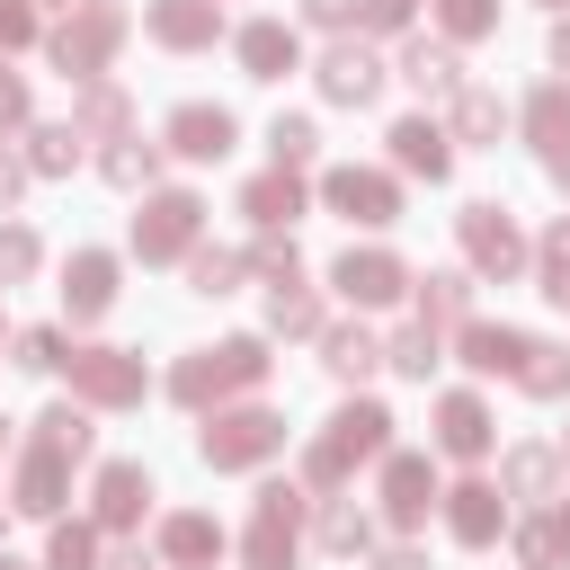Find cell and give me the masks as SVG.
<instances>
[{
  "mask_svg": "<svg viewBox=\"0 0 570 570\" xmlns=\"http://www.w3.org/2000/svg\"><path fill=\"white\" fill-rule=\"evenodd\" d=\"M276 445H285V419L276 410H214V428H205V463L214 472H249Z\"/></svg>",
  "mask_w": 570,
  "mask_h": 570,
  "instance_id": "obj_5",
  "label": "cell"
},
{
  "mask_svg": "<svg viewBox=\"0 0 570 570\" xmlns=\"http://www.w3.org/2000/svg\"><path fill=\"white\" fill-rule=\"evenodd\" d=\"M240 214H249L258 232L294 223V214H303V178H294V169H267V178H249V187H240Z\"/></svg>",
  "mask_w": 570,
  "mask_h": 570,
  "instance_id": "obj_22",
  "label": "cell"
},
{
  "mask_svg": "<svg viewBox=\"0 0 570 570\" xmlns=\"http://www.w3.org/2000/svg\"><path fill=\"white\" fill-rule=\"evenodd\" d=\"M107 570H151V561H142V552H116V561H107Z\"/></svg>",
  "mask_w": 570,
  "mask_h": 570,
  "instance_id": "obj_54",
  "label": "cell"
},
{
  "mask_svg": "<svg viewBox=\"0 0 570 570\" xmlns=\"http://www.w3.org/2000/svg\"><path fill=\"white\" fill-rule=\"evenodd\" d=\"M321 365L347 374V383H365L383 365V347H374V330H321Z\"/></svg>",
  "mask_w": 570,
  "mask_h": 570,
  "instance_id": "obj_27",
  "label": "cell"
},
{
  "mask_svg": "<svg viewBox=\"0 0 570 570\" xmlns=\"http://www.w3.org/2000/svg\"><path fill=\"white\" fill-rule=\"evenodd\" d=\"M80 454H89V419H80L71 401H53V410L36 419V436H27V463H18V490H9V499H18L27 517H53V508H62V472H71Z\"/></svg>",
  "mask_w": 570,
  "mask_h": 570,
  "instance_id": "obj_1",
  "label": "cell"
},
{
  "mask_svg": "<svg viewBox=\"0 0 570 570\" xmlns=\"http://www.w3.org/2000/svg\"><path fill=\"white\" fill-rule=\"evenodd\" d=\"M365 543H374V517L347 508V499H330L321 508V552H365Z\"/></svg>",
  "mask_w": 570,
  "mask_h": 570,
  "instance_id": "obj_31",
  "label": "cell"
},
{
  "mask_svg": "<svg viewBox=\"0 0 570 570\" xmlns=\"http://www.w3.org/2000/svg\"><path fill=\"white\" fill-rule=\"evenodd\" d=\"M401 80H410L419 98H454V89H463V80H454V53H445V45H428V36H410V45H401Z\"/></svg>",
  "mask_w": 570,
  "mask_h": 570,
  "instance_id": "obj_24",
  "label": "cell"
},
{
  "mask_svg": "<svg viewBox=\"0 0 570 570\" xmlns=\"http://www.w3.org/2000/svg\"><path fill=\"white\" fill-rule=\"evenodd\" d=\"M249 267H258L267 285H294V276H303V258H294V240H276V232H267V240L249 249Z\"/></svg>",
  "mask_w": 570,
  "mask_h": 570,
  "instance_id": "obj_44",
  "label": "cell"
},
{
  "mask_svg": "<svg viewBox=\"0 0 570 570\" xmlns=\"http://www.w3.org/2000/svg\"><path fill=\"white\" fill-rule=\"evenodd\" d=\"M36 36V9L27 0H0V45H27Z\"/></svg>",
  "mask_w": 570,
  "mask_h": 570,
  "instance_id": "obj_47",
  "label": "cell"
},
{
  "mask_svg": "<svg viewBox=\"0 0 570 570\" xmlns=\"http://www.w3.org/2000/svg\"><path fill=\"white\" fill-rule=\"evenodd\" d=\"M62 9H71V0H62ZM80 9H89V0H80Z\"/></svg>",
  "mask_w": 570,
  "mask_h": 570,
  "instance_id": "obj_57",
  "label": "cell"
},
{
  "mask_svg": "<svg viewBox=\"0 0 570 570\" xmlns=\"http://www.w3.org/2000/svg\"><path fill=\"white\" fill-rule=\"evenodd\" d=\"M18 178H27V169H18V160H9V151H0V205H9V196H18Z\"/></svg>",
  "mask_w": 570,
  "mask_h": 570,
  "instance_id": "obj_52",
  "label": "cell"
},
{
  "mask_svg": "<svg viewBox=\"0 0 570 570\" xmlns=\"http://www.w3.org/2000/svg\"><path fill=\"white\" fill-rule=\"evenodd\" d=\"M62 303H71V321H98V312L116 303V258H107V249H80V258L62 267Z\"/></svg>",
  "mask_w": 570,
  "mask_h": 570,
  "instance_id": "obj_15",
  "label": "cell"
},
{
  "mask_svg": "<svg viewBox=\"0 0 570 570\" xmlns=\"http://www.w3.org/2000/svg\"><path fill=\"white\" fill-rule=\"evenodd\" d=\"M499 125H508V107L490 89H454V134L463 142H499Z\"/></svg>",
  "mask_w": 570,
  "mask_h": 570,
  "instance_id": "obj_29",
  "label": "cell"
},
{
  "mask_svg": "<svg viewBox=\"0 0 570 570\" xmlns=\"http://www.w3.org/2000/svg\"><path fill=\"white\" fill-rule=\"evenodd\" d=\"M267 321H276V330H285V338H312V330H321V303H312V294H303V276H294V285H276V294H267Z\"/></svg>",
  "mask_w": 570,
  "mask_h": 570,
  "instance_id": "obj_32",
  "label": "cell"
},
{
  "mask_svg": "<svg viewBox=\"0 0 570 570\" xmlns=\"http://www.w3.org/2000/svg\"><path fill=\"white\" fill-rule=\"evenodd\" d=\"M383 142H392V160H401L410 178H445V169H454V151H445V134H436L428 116H401V125H392Z\"/></svg>",
  "mask_w": 570,
  "mask_h": 570,
  "instance_id": "obj_19",
  "label": "cell"
},
{
  "mask_svg": "<svg viewBox=\"0 0 570 570\" xmlns=\"http://www.w3.org/2000/svg\"><path fill=\"white\" fill-rule=\"evenodd\" d=\"M303 18L312 27H347V0H303Z\"/></svg>",
  "mask_w": 570,
  "mask_h": 570,
  "instance_id": "obj_50",
  "label": "cell"
},
{
  "mask_svg": "<svg viewBox=\"0 0 570 570\" xmlns=\"http://www.w3.org/2000/svg\"><path fill=\"white\" fill-rule=\"evenodd\" d=\"M107 178H116V187H151V178H160V151H151V142H116V151H107Z\"/></svg>",
  "mask_w": 570,
  "mask_h": 570,
  "instance_id": "obj_42",
  "label": "cell"
},
{
  "mask_svg": "<svg viewBox=\"0 0 570 570\" xmlns=\"http://www.w3.org/2000/svg\"><path fill=\"white\" fill-rule=\"evenodd\" d=\"M463 303H472V285H463V276H428V285H419V321H428V330L463 321Z\"/></svg>",
  "mask_w": 570,
  "mask_h": 570,
  "instance_id": "obj_35",
  "label": "cell"
},
{
  "mask_svg": "<svg viewBox=\"0 0 570 570\" xmlns=\"http://www.w3.org/2000/svg\"><path fill=\"white\" fill-rule=\"evenodd\" d=\"M436 27L463 45V36H490L499 27V0H436Z\"/></svg>",
  "mask_w": 570,
  "mask_h": 570,
  "instance_id": "obj_41",
  "label": "cell"
},
{
  "mask_svg": "<svg viewBox=\"0 0 570 570\" xmlns=\"http://www.w3.org/2000/svg\"><path fill=\"white\" fill-rule=\"evenodd\" d=\"M525 134H534V151H543V169H552V178L570 187V89H561V80L525 98Z\"/></svg>",
  "mask_w": 570,
  "mask_h": 570,
  "instance_id": "obj_12",
  "label": "cell"
},
{
  "mask_svg": "<svg viewBox=\"0 0 570 570\" xmlns=\"http://www.w3.org/2000/svg\"><path fill=\"white\" fill-rule=\"evenodd\" d=\"M330 276H338V294H347L356 312H374V303H392V294L410 285V267H401L392 249H347V258H338Z\"/></svg>",
  "mask_w": 570,
  "mask_h": 570,
  "instance_id": "obj_11",
  "label": "cell"
},
{
  "mask_svg": "<svg viewBox=\"0 0 570 570\" xmlns=\"http://www.w3.org/2000/svg\"><path fill=\"white\" fill-rule=\"evenodd\" d=\"M151 36L178 45V53H196V45L223 36V9H214V0H151Z\"/></svg>",
  "mask_w": 570,
  "mask_h": 570,
  "instance_id": "obj_17",
  "label": "cell"
},
{
  "mask_svg": "<svg viewBox=\"0 0 570 570\" xmlns=\"http://www.w3.org/2000/svg\"><path fill=\"white\" fill-rule=\"evenodd\" d=\"M356 18H365V27H374V36H392V27H401V18H410V0H365V9H356Z\"/></svg>",
  "mask_w": 570,
  "mask_h": 570,
  "instance_id": "obj_49",
  "label": "cell"
},
{
  "mask_svg": "<svg viewBox=\"0 0 570 570\" xmlns=\"http://www.w3.org/2000/svg\"><path fill=\"white\" fill-rule=\"evenodd\" d=\"M463 249H472V267L499 276V285L525 267V240H517V223H508L499 205H463Z\"/></svg>",
  "mask_w": 570,
  "mask_h": 570,
  "instance_id": "obj_9",
  "label": "cell"
},
{
  "mask_svg": "<svg viewBox=\"0 0 570 570\" xmlns=\"http://www.w3.org/2000/svg\"><path fill=\"white\" fill-rule=\"evenodd\" d=\"M517 392H534V401H561V392H570V347L534 338V347H525V365H517Z\"/></svg>",
  "mask_w": 570,
  "mask_h": 570,
  "instance_id": "obj_28",
  "label": "cell"
},
{
  "mask_svg": "<svg viewBox=\"0 0 570 570\" xmlns=\"http://www.w3.org/2000/svg\"><path fill=\"white\" fill-rule=\"evenodd\" d=\"M374 570H428V552H410V543H392V552H383Z\"/></svg>",
  "mask_w": 570,
  "mask_h": 570,
  "instance_id": "obj_51",
  "label": "cell"
},
{
  "mask_svg": "<svg viewBox=\"0 0 570 570\" xmlns=\"http://www.w3.org/2000/svg\"><path fill=\"white\" fill-rule=\"evenodd\" d=\"M436 445H445V454H463V463H472V454H490V410H481L472 392H445V401H436Z\"/></svg>",
  "mask_w": 570,
  "mask_h": 570,
  "instance_id": "obj_20",
  "label": "cell"
},
{
  "mask_svg": "<svg viewBox=\"0 0 570 570\" xmlns=\"http://www.w3.org/2000/svg\"><path fill=\"white\" fill-rule=\"evenodd\" d=\"M169 151L223 160V151H232V116H223V107H178V116H169Z\"/></svg>",
  "mask_w": 570,
  "mask_h": 570,
  "instance_id": "obj_21",
  "label": "cell"
},
{
  "mask_svg": "<svg viewBox=\"0 0 570 570\" xmlns=\"http://www.w3.org/2000/svg\"><path fill=\"white\" fill-rule=\"evenodd\" d=\"M142 499H151V481H142L134 463H107V472H98V525H107V534H125V525L142 517Z\"/></svg>",
  "mask_w": 570,
  "mask_h": 570,
  "instance_id": "obj_23",
  "label": "cell"
},
{
  "mask_svg": "<svg viewBox=\"0 0 570 570\" xmlns=\"http://www.w3.org/2000/svg\"><path fill=\"white\" fill-rule=\"evenodd\" d=\"M196 223H205V205H196L187 187L151 196V205L134 214V258H142V267H160V258H187V249H196Z\"/></svg>",
  "mask_w": 570,
  "mask_h": 570,
  "instance_id": "obj_6",
  "label": "cell"
},
{
  "mask_svg": "<svg viewBox=\"0 0 570 570\" xmlns=\"http://www.w3.org/2000/svg\"><path fill=\"white\" fill-rule=\"evenodd\" d=\"M383 445H392V410H383V401H347V410H338V419L312 436L303 481H312V490H338V481H347L356 463H374Z\"/></svg>",
  "mask_w": 570,
  "mask_h": 570,
  "instance_id": "obj_2",
  "label": "cell"
},
{
  "mask_svg": "<svg viewBox=\"0 0 570 570\" xmlns=\"http://www.w3.org/2000/svg\"><path fill=\"white\" fill-rule=\"evenodd\" d=\"M116 45H125V9H116V0H89V9H71V18L53 27V62H62L71 80H98Z\"/></svg>",
  "mask_w": 570,
  "mask_h": 570,
  "instance_id": "obj_4",
  "label": "cell"
},
{
  "mask_svg": "<svg viewBox=\"0 0 570 570\" xmlns=\"http://www.w3.org/2000/svg\"><path fill=\"white\" fill-rule=\"evenodd\" d=\"M249 258H232V249H196L187 258V276H196V294H232V276H240Z\"/></svg>",
  "mask_w": 570,
  "mask_h": 570,
  "instance_id": "obj_43",
  "label": "cell"
},
{
  "mask_svg": "<svg viewBox=\"0 0 570 570\" xmlns=\"http://www.w3.org/2000/svg\"><path fill=\"white\" fill-rule=\"evenodd\" d=\"M18 276H36V232H0V285H18Z\"/></svg>",
  "mask_w": 570,
  "mask_h": 570,
  "instance_id": "obj_46",
  "label": "cell"
},
{
  "mask_svg": "<svg viewBox=\"0 0 570 570\" xmlns=\"http://www.w3.org/2000/svg\"><path fill=\"white\" fill-rule=\"evenodd\" d=\"M0 125H27V80L0 71Z\"/></svg>",
  "mask_w": 570,
  "mask_h": 570,
  "instance_id": "obj_48",
  "label": "cell"
},
{
  "mask_svg": "<svg viewBox=\"0 0 570 570\" xmlns=\"http://www.w3.org/2000/svg\"><path fill=\"white\" fill-rule=\"evenodd\" d=\"M552 62H561V71H570V18H561V27H552Z\"/></svg>",
  "mask_w": 570,
  "mask_h": 570,
  "instance_id": "obj_53",
  "label": "cell"
},
{
  "mask_svg": "<svg viewBox=\"0 0 570 570\" xmlns=\"http://www.w3.org/2000/svg\"><path fill=\"white\" fill-rule=\"evenodd\" d=\"M258 374H267V347H258V338H223V347L187 356V365L169 374V392H178L187 410H205V401H223V392H249Z\"/></svg>",
  "mask_w": 570,
  "mask_h": 570,
  "instance_id": "obj_3",
  "label": "cell"
},
{
  "mask_svg": "<svg viewBox=\"0 0 570 570\" xmlns=\"http://www.w3.org/2000/svg\"><path fill=\"white\" fill-rule=\"evenodd\" d=\"M321 196H330L347 223H392V214H401V187H392L383 169H330Z\"/></svg>",
  "mask_w": 570,
  "mask_h": 570,
  "instance_id": "obj_10",
  "label": "cell"
},
{
  "mask_svg": "<svg viewBox=\"0 0 570 570\" xmlns=\"http://www.w3.org/2000/svg\"><path fill=\"white\" fill-rule=\"evenodd\" d=\"M552 481H561V454H552V445H517V454H508V490H517V499H543Z\"/></svg>",
  "mask_w": 570,
  "mask_h": 570,
  "instance_id": "obj_30",
  "label": "cell"
},
{
  "mask_svg": "<svg viewBox=\"0 0 570 570\" xmlns=\"http://www.w3.org/2000/svg\"><path fill=\"white\" fill-rule=\"evenodd\" d=\"M294 53H303V45H294V27H285V18L240 27V71H249V80H285V71H294Z\"/></svg>",
  "mask_w": 570,
  "mask_h": 570,
  "instance_id": "obj_18",
  "label": "cell"
},
{
  "mask_svg": "<svg viewBox=\"0 0 570 570\" xmlns=\"http://www.w3.org/2000/svg\"><path fill=\"white\" fill-rule=\"evenodd\" d=\"M445 525H454L463 543H490V534H499V490H490V481L445 490Z\"/></svg>",
  "mask_w": 570,
  "mask_h": 570,
  "instance_id": "obj_25",
  "label": "cell"
},
{
  "mask_svg": "<svg viewBox=\"0 0 570 570\" xmlns=\"http://www.w3.org/2000/svg\"><path fill=\"white\" fill-rule=\"evenodd\" d=\"M561 534H570V499H561Z\"/></svg>",
  "mask_w": 570,
  "mask_h": 570,
  "instance_id": "obj_55",
  "label": "cell"
},
{
  "mask_svg": "<svg viewBox=\"0 0 570 570\" xmlns=\"http://www.w3.org/2000/svg\"><path fill=\"white\" fill-rule=\"evenodd\" d=\"M116 125H125V89H107V80H98V89L71 107V134H116Z\"/></svg>",
  "mask_w": 570,
  "mask_h": 570,
  "instance_id": "obj_37",
  "label": "cell"
},
{
  "mask_svg": "<svg viewBox=\"0 0 570 570\" xmlns=\"http://www.w3.org/2000/svg\"><path fill=\"white\" fill-rule=\"evenodd\" d=\"M525 330H508V321H463V365L472 374H517L525 365Z\"/></svg>",
  "mask_w": 570,
  "mask_h": 570,
  "instance_id": "obj_16",
  "label": "cell"
},
{
  "mask_svg": "<svg viewBox=\"0 0 570 570\" xmlns=\"http://www.w3.org/2000/svg\"><path fill=\"white\" fill-rule=\"evenodd\" d=\"M534 276H543L552 303H570V223H552V232L534 240Z\"/></svg>",
  "mask_w": 570,
  "mask_h": 570,
  "instance_id": "obj_33",
  "label": "cell"
},
{
  "mask_svg": "<svg viewBox=\"0 0 570 570\" xmlns=\"http://www.w3.org/2000/svg\"><path fill=\"white\" fill-rule=\"evenodd\" d=\"M160 552H169L178 570H205V561L223 552V525H214V517H169V525H160Z\"/></svg>",
  "mask_w": 570,
  "mask_h": 570,
  "instance_id": "obj_26",
  "label": "cell"
},
{
  "mask_svg": "<svg viewBox=\"0 0 570 570\" xmlns=\"http://www.w3.org/2000/svg\"><path fill=\"white\" fill-rule=\"evenodd\" d=\"M45 570H98V534H89V525H53Z\"/></svg>",
  "mask_w": 570,
  "mask_h": 570,
  "instance_id": "obj_40",
  "label": "cell"
},
{
  "mask_svg": "<svg viewBox=\"0 0 570 570\" xmlns=\"http://www.w3.org/2000/svg\"><path fill=\"white\" fill-rule=\"evenodd\" d=\"M18 365H36V374H53V365H71V347H62V330H27V338H18Z\"/></svg>",
  "mask_w": 570,
  "mask_h": 570,
  "instance_id": "obj_45",
  "label": "cell"
},
{
  "mask_svg": "<svg viewBox=\"0 0 570 570\" xmlns=\"http://www.w3.org/2000/svg\"><path fill=\"white\" fill-rule=\"evenodd\" d=\"M321 89H330L338 107H365V98L383 89V62H374V53L347 36V45H330V53H321Z\"/></svg>",
  "mask_w": 570,
  "mask_h": 570,
  "instance_id": "obj_14",
  "label": "cell"
},
{
  "mask_svg": "<svg viewBox=\"0 0 570 570\" xmlns=\"http://www.w3.org/2000/svg\"><path fill=\"white\" fill-rule=\"evenodd\" d=\"M0 570H18V561H9V552H0Z\"/></svg>",
  "mask_w": 570,
  "mask_h": 570,
  "instance_id": "obj_56",
  "label": "cell"
},
{
  "mask_svg": "<svg viewBox=\"0 0 570 570\" xmlns=\"http://www.w3.org/2000/svg\"><path fill=\"white\" fill-rule=\"evenodd\" d=\"M294 543H303V490L267 481L258 490V517H249V570H285Z\"/></svg>",
  "mask_w": 570,
  "mask_h": 570,
  "instance_id": "obj_8",
  "label": "cell"
},
{
  "mask_svg": "<svg viewBox=\"0 0 570 570\" xmlns=\"http://www.w3.org/2000/svg\"><path fill=\"white\" fill-rule=\"evenodd\" d=\"M27 142H36V151H27V169H45V178H62V169L80 160V134H71V125H36Z\"/></svg>",
  "mask_w": 570,
  "mask_h": 570,
  "instance_id": "obj_34",
  "label": "cell"
},
{
  "mask_svg": "<svg viewBox=\"0 0 570 570\" xmlns=\"http://www.w3.org/2000/svg\"><path fill=\"white\" fill-rule=\"evenodd\" d=\"M267 151H276V169H303V160L321 151V134H312L303 116H276V125H267Z\"/></svg>",
  "mask_w": 570,
  "mask_h": 570,
  "instance_id": "obj_38",
  "label": "cell"
},
{
  "mask_svg": "<svg viewBox=\"0 0 570 570\" xmlns=\"http://www.w3.org/2000/svg\"><path fill=\"white\" fill-rule=\"evenodd\" d=\"M71 392L80 401H98V410H134L142 401V356H125V347H71Z\"/></svg>",
  "mask_w": 570,
  "mask_h": 570,
  "instance_id": "obj_7",
  "label": "cell"
},
{
  "mask_svg": "<svg viewBox=\"0 0 570 570\" xmlns=\"http://www.w3.org/2000/svg\"><path fill=\"white\" fill-rule=\"evenodd\" d=\"M561 543H570V534H561V517L517 525V561H525V570H552V561H561Z\"/></svg>",
  "mask_w": 570,
  "mask_h": 570,
  "instance_id": "obj_39",
  "label": "cell"
},
{
  "mask_svg": "<svg viewBox=\"0 0 570 570\" xmlns=\"http://www.w3.org/2000/svg\"><path fill=\"white\" fill-rule=\"evenodd\" d=\"M436 508V472H428V454H392L383 463V517L392 525H419Z\"/></svg>",
  "mask_w": 570,
  "mask_h": 570,
  "instance_id": "obj_13",
  "label": "cell"
},
{
  "mask_svg": "<svg viewBox=\"0 0 570 570\" xmlns=\"http://www.w3.org/2000/svg\"><path fill=\"white\" fill-rule=\"evenodd\" d=\"M383 365H392V374H419V383H428V365H436V330H428V321H410V330H401V338L383 347Z\"/></svg>",
  "mask_w": 570,
  "mask_h": 570,
  "instance_id": "obj_36",
  "label": "cell"
}]
</instances>
